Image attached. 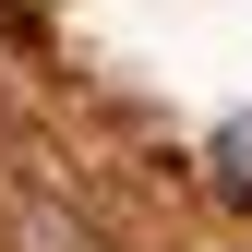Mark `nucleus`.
Wrapping results in <instances>:
<instances>
[{
  "label": "nucleus",
  "instance_id": "obj_1",
  "mask_svg": "<svg viewBox=\"0 0 252 252\" xmlns=\"http://www.w3.org/2000/svg\"><path fill=\"white\" fill-rule=\"evenodd\" d=\"M216 192H228V204H252V120H216Z\"/></svg>",
  "mask_w": 252,
  "mask_h": 252
}]
</instances>
